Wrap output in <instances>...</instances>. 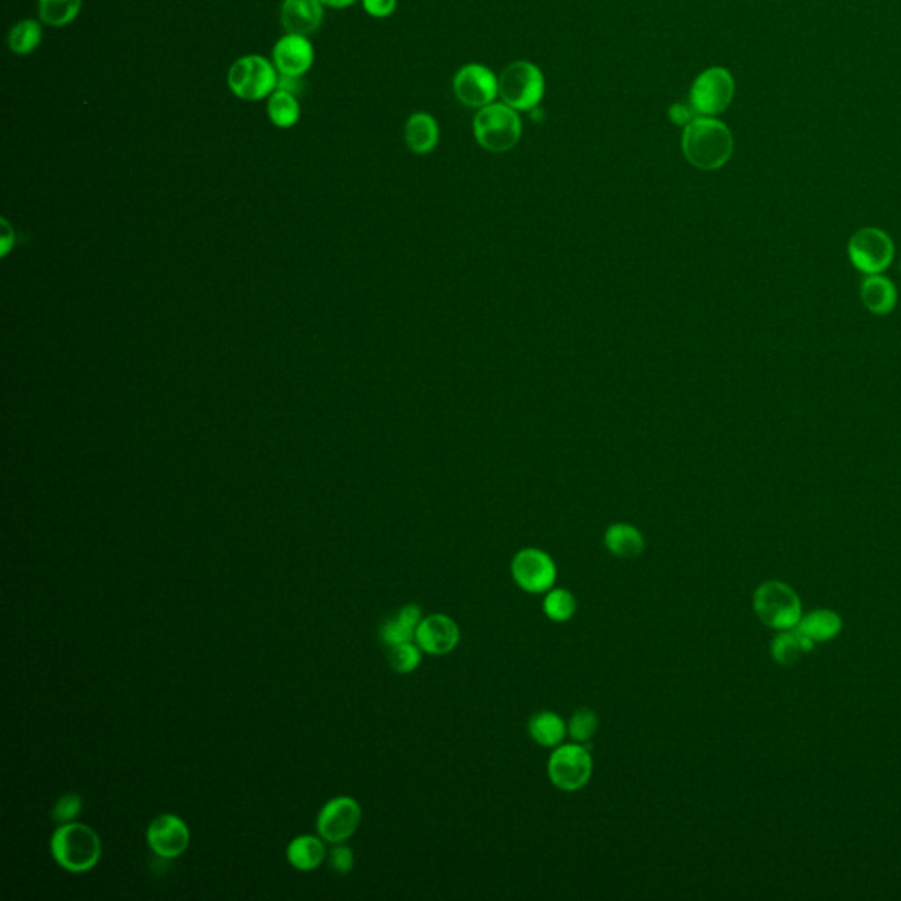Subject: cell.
Instances as JSON below:
<instances>
[{
    "label": "cell",
    "instance_id": "obj_1",
    "mask_svg": "<svg viewBox=\"0 0 901 901\" xmlns=\"http://www.w3.org/2000/svg\"><path fill=\"white\" fill-rule=\"evenodd\" d=\"M682 148L685 159L694 168L713 171L731 159L733 134L717 118L697 117L683 129Z\"/></svg>",
    "mask_w": 901,
    "mask_h": 901
},
{
    "label": "cell",
    "instance_id": "obj_2",
    "mask_svg": "<svg viewBox=\"0 0 901 901\" xmlns=\"http://www.w3.org/2000/svg\"><path fill=\"white\" fill-rule=\"evenodd\" d=\"M50 850L60 868L71 873H87L96 868L103 856V842L90 826L74 821L55 829Z\"/></svg>",
    "mask_w": 901,
    "mask_h": 901
},
{
    "label": "cell",
    "instance_id": "obj_3",
    "mask_svg": "<svg viewBox=\"0 0 901 901\" xmlns=\"http://www.w3.org/2000/svg\"><path fill=\"white\" fill-rule=\"evenodd\" d=\"M279 85V71L263 55H245L235 60L228 71V87L238 99L247 103L272 96Z\"/></svg>",
    "mask_w": 901,
    "mask_h": 901
},
{
    "label": "cell",
    "instance_id": "obj_4",
    "mask_svg": "<svg viewBox=\"0 0 901 901\" xmlns=\"http://www.w3.org/2000/svg\"><path fill=\"white\" fill-rule=\"evenodd\" d=\"M474 136L490 152H507L516 147L521 136V118L506 103H491L477 111Z\"/></svg>",
    "mask_w": 901,
    "mask_h": 901
},
{
    "label": "cell",
    "instance_id": "obj_5",
    "mask_svg": "<svg viewBox=\"0 0 901 901\" xmlns=\"http://www.w3.org/2000/svg\"><path fill=\"white\" fill-rule=\"evenodd\" d=\"M754 611L757 618L771 629H796L803 608L798 594L782 581H766L755 590Z\"/></svg>",
    "mask_w": 901,
    "mask_h": 901
},
{
    "label": "cell",
    "instance_id": "obj_6",
    "mask_svg": "<svg viewBox=\"0 0 901 901\" xmlns=\"http://www.w3.org/2000/svg\"><path fill=\"white\" fill-rule=\"evenodd\" d=\"M499 96L516 111L534 110L544 97L543 71L527 60L509 64L500 74Z\"/></svg>",
    "mask_w": 901,
    "mask_h": 901
},
{
    "label": "cell",
    "instance_id": "obj_7",
    "mask_svg": "<svg viewBox=\"0 0 901 901\" xmlns=\"http://www.w3.org/2000/svg\"><path fill=\"white\" fill-rule=\"evenodd\" d=\"M594 761L588 748L581 743L558 745L548 761L551 784L564 792H578L590 782Z\"/></svg>",
    "mask_w": 901,
    "mask_h": 901
},
{
    "label": "cell",
    "instance_id": "obj_8",
    "mask_svg": "<svg viewBox=\"0 0 901 901\" xmlns=\"http://www.w3.org/2000/svg\"><path fill=\"white\" fill-rule=\"evenodd\" d=\"M734 78L724 67H710L690 88V106L701 117H715L733 103Z\"/></svg>",
    "mask_w": 901,
    "mask_h": 901
},
{
    "label": "cell",
    "instance_id": "obj_9",
    "mask_svg": "<svg viewBox=\"0 0 901 901\" xmlns=\"http://www.w3.org/2000/svg\"><path fill=\"white\" fill-rule=\"evenodd\" d=\"M555 560L537 548H525L514 555L511 576L514 583L528 594H546L557 581Z\"/></svg>",
    "mask_w": 901,
    "mask_h": 901
},
{
    "label": "cell",
    "instance_id": "obj_10",
    "mask_svg": "<svg viewBox=\"0 0 901 901\" xmlns=\"http://www.w3.org/2000/svg\"><path fill=\"white\" fill-rule=\"evenodd\" d=\"M849 256L859 272L879 275L893 261V240L880 229H861L850 238Z\"/></svg>",
    "mask_w": 901,
    "mask_h": 901
},
{
    "label": "cell",
    "instance_id": "obj_11",
    "mask_svg": "<svg viewBox=\"0 0 901 901\" xmlns=\"http://www.w3.org/2000/svg\"><path fill=\"white\" fill-rule=\"evenodd\" d=\"M361 824V806L349 796L333 798L317 815V831L324 842L342 843L349 840Z\"/></svg>",
    "mask_w": 901,
    "mask_h": 901
},
{
    "label": "cell",
    "instance_id": "obj_12",
    "mask_svg": "<svg viewBox=\"0 0 901 901\" xmlns=\"http://www.w3.org/2000/svg\"><path fill=\"white\" fill-rule=\"evenodd\" d=\"M453 90L460 103L481 110L499 96V78L488 67L469 64L455 74Z\"/></svg>",
    "mask_w": 901,
    "mask_h": 901
},
{
    "label": "cell",
    "instance_id": "obj_13",
    "mask_svg": "<svg viewBox=\"0 0 901 901\" xmlns=\"http://www.w3.org/2000/svg\"><path fill=\"white\" fill-rule=\"evenodd\" d=\"M147 842L155 856L162 859H176L189 847L191 831L182 817L162 814L150 822Z\"/></svg>",
    "mask_w": 901,
    "mask_h": 901
},
{
    "label": "cell",
    "instance_id": "obj_14",
    "mask_svg": "<svg viewBox=\"0 0 901 901\" xmlns=\"http://www.w3.org/2000/svg\"><path fill=\"white\" fill-rule=\"evenodd\" d=\"M460 627L451 616L435 613L425 616L416 630V643L428 655H447L460 643Z\"/></svg>",
    "mask_w": 901,
    "mask_h": 901
},
{
    "label": "cell",
    "instance_id": "obj_15",
    "mask_svg": "<svg viewBox=\"0 0 901 901\" xmlns=\"http://www.w3.org/2000/svg\"><path fill=\"white\" fill-rule=\"evenodd\" d=\"M314 59V46L305 36L286 34L273 46V66L282 76H305L314 66Z\"/></svg>",
    "mask_w": 901,
    "mask_h": 901
},
{
    "label": "cell",
    "instance_id": "obj_16",
    "mask_svg": "<svg viewBox=\"0 0 901 901\" xmlns=\"http://www.w3.org/2000/svg\"><path fill=\"white\" fill-rule=\"evenodd\" d=\"M323 8L321 0H284L280 9V22L287 34L312 36L323 23Z\"/></svg>",
    "mask_w": 901,
    "mask_h": 901
},
{
    "label": "cell",
    "instance_id": "obj_17",
    "mask_svg": "<svg viewBox=\"0 0 901 901\" xmlns=\"http://www.w3.org/2000/svg\"><path fill=\"white\" fill-rule=\"evenodd\" d=\"M423 620L421 608L416 604H407L403 606L395 616L388 618L382 623L381 639L388 648H393L402 643H411L416 641V630Z\"/></svg>",
    "mask_w": 901,
    "mask_h": 901
},
{
    "label": "cell",
    "instance_id": "obj_18",
    "mask_svg": "<svg viewBox=\"0 0 901 901\" xmlns=\"http://www.w3.org/2000/svg\"><path fill=\"white\" fill-rule=\"evenodd\" d=\"M287 861L289 865L300 872H312L323 865L326 859V847L323 838L312 835L296 836L293 842L287 845Z\"/></svg>",
    "mask_w": 901,
    "mask_h": 901
},
{
    "label": "cell",
    "instance_id": "obj_19",
    "mask_svg": "<svg viewBox=\"0 0 901 901\" xmlns=\"http://www.w3.org/2000/svg\"><path fill=\"white\" fill-rule=\"evenodd\" d=\"M405 143L414 154H428L439 143V125L428 113H414L405 124Z\"/></svg>",
    "mask_w": 901,
    "mask_h": 901
},
{
    "label": "cell",
    "instance_id": "obj_20",
    "mask_svg": "<svg viewBox=\"0 0 901 901\" xmlns=\"http://www.w3.org/2000/svg\"><path fill=\"white\" fill-rule=\"evenodd\" d=\"M842 625V618L835 611L815 609L808 615L801 616L796 630L815 645V643H824V641L836 638L842 630Z\"/></svg>",
    "mask_w": 901,
    "mask_h": 901
},
{
    "label": "cell",
    "instance_id": "obj_21",
    "mask_svg": "<svg viewBox=\"0 0 901 901\" xmlns=\"http://www.w3.org/2000/svg\"><path fill=\"white\" fill-rule=\"evenodd\" d=\"M861 300L865 307L877 315H886L896 307V287L882 275H868L861 284Z\"/></svg>",
    "mask_w": 901,
    "mask_h": 901
},
{
    "label": "cell",
    "instance_id": "obj_22",
    "mask_svg": "<svg viewBox=\"0 0 901 901\" xmlns=\"http://www.w3.org/2000/svg\"><path fill=\"white\" fill-rule=\"evenodd\" d=\"M528 734L537 745L555 748L567 736V724L555 711H539L528 720Z\"/></svg>",
    "mask_w": 901,
    "mask_h": 901
},
{
    "label": "cell",
    "instance_id": "obj_23",
    "mask_svg": "<svg viewBox=\"0 0 901 901\" xmlns=\"http://www.w3.org/2000/svg\"><path fill=\"white\" fill-rule=\"evenodd\" d=\"M604 544L618 558H636L645 551V539L638 528L616 523L606 530Z\"/></svg>",
    "mask_w": 901,
    "mask_h": 901
},
{
    "label": "cell",
    "instance_id": "obj_24",
    "mask_svg": "<svg viewBox=\"0 0 901 901\" xmlns=\"http://www.w3.org/2000/svg\"><path fill=\"white\" fill-rule=\"evenodd\" d=\"M812 648L814 643L798 630H784L771 643V657L780 666H792Z\"/></svg>",
    "mask_w": 901,
    "mask_h": 901
},
{
    "label": "cell",
    "instance_id": "obj_25",
    "mask_svg": "<svg viewBox=\"0 0 901 901\" xmlns=\"http://www.w3.org/2000/svg\"><path fill=\"white\" fill-rule=\"evenodd\" d=\"M268 117L272 120L273 125H277L280 129H289L293 125L298 124L301 117V106L298 97L277 88L272 96L268 97Z\"/></svg>",
    "mask_w": 901,
    "mask_h": 901
},
{
    "label": "cell",
    "instance_id": "obj_26",
    "mask_svg": "<svg viewBox=\"0 0 901 901\" xmlns=\"http://www.w3.org/2000/svg\"><path fill=\"white\" fill-rule=\"evenodd\" d=\"M83 8V0H39L37 15L44 25L66 27L73 23Z\"/></svg>",
    "mask_w": 901,
    "mask_h": 901
},
{
    "label": "cell",
    "instance_id": "obj_27",
    "mask_svg": "<svg viewBox=\"0 0 901 901\" xmlns=\"http://www.w3.org/2000/svg\"><path fill=\"white\" fill-rule=\"evenodd\" d=\"M41 41H43V25L32 18L16 23L15 27L9 30V50L16 55L36 52Z\"/></svg>",
    "mask_w": 901,
    "mask_h": 901
},
{
    "label": "cell",
    "instance_id": "obj_28",
    "mask_svg": "<svg viewBox=\"0 0 901 901\" xmlns=\"http://www.w3.org/2000/svg\"><path fill=\"white\" fill-rule=\"evenodd\" d=\"M576 608H578L576 597L569 590L553 587L550 592H546L543 609L544 615L548 616L551 622H569L576 613Z\"/></svg>",
    "mask_w": 901,
    "mask_h": 901
},
{
    "label": "cell",
    "instance_id": "obj_29",
    "mask_svg": "<svg viewBox=\"0 0 901 901\" xmlns=\"http://www.w3.org/2000/svg\"><path fill=\"white\" fill-rule=\"evenodd\" d=\"M597 729H599V717L592 708H579L572 713L571 720L567 722V734L571 736L574 743H581V745H587L588 741L594 740Z\"/></svg>",
    "mask_w": 901,
    "mask_h": 901
},
{
    "label": "cell",
    "instance_id": "obj_30",
    "mask_svg": "<svg viewBox=\"0 0 901 901\" xmlns=\"http://www.w3.org/2000/svg\"><path fill=\"white\" fill-rule=\"evenodd\" d=\"M421 653L423 650L419 648L416 641L393 646V648H389V666L393 667V671L398 674L412 673L421 664Z\"/></svg>",
    "mask_w": 901,
    "mask_h": 901
},
{
    "label": "cell",
    "instance_id": "obj_31",
    "mask_svg": "<svg viewBox=\"0 0 901 901\" xmlns=\"http://www.w3.org/2000/svg\"><path fill=\"white\" fill-rule=\"evenodd\" d=\"M81 810H83V799H81L80 794L69 792V794H64L53 806L52 819L59 826L69 824V822H74L78 819Z\"/></svg>",
    "mask_w": 901,
    "mask_h": 901
},
{
    "label": "cell",
    "instance_id": "obj_32",
    "mask_svg": "<svg viewBox=\"0 0 901 901\" xmlns=\"http://www.w3.org/2000/svg\"><path fill=\"white\" fill-rule=\"evenodd\" d=\"M328 861H330L333 872L338 875H347L354 868V852L349 845H344V842L335 843V847L331 849L330 856H328Z\"/></svg>",
    "mask_w": 901,
    "mask_h": 901
},
{
    "label": "cell",
    "instance_id": "obj_33",
    "mask_svg": "<svg viewBox=\"0 0 901 901\" xmlns=\"http://www.w3.org/2000/svg\"><path fill=\"white\" fill-rule=\"evenodd\" d=\"M363 8L372 18H388L396 9V0H361Z\"/></svg>",
    "mask_w": 901,
    "mask_h": 901
},
{
    "label": "cell",
    "instance_id": "obj_34",
    "mask_svg": "<svg viewBox=\"0 0 901 901\" xmlns=\"http://www.w3.org/2000/svg\"><path fill=\"white\" fill-rule=\"evenodd\" d=\"M692 113H696V111L692 110V106H685V104H673L669 108V118L678 125L690 124L694 120Z\"/></svg>",
    "mask_w": 901,
    "mask_h": 901
},
{
    "label": "cell",
    "instance_id": "obj_35",
    "mask_svg": "<svg viewBox=\"0 0 901 901\" xmlns=\"http://www.w3.org/2000/svg\"><path fill=\"white\" fill-rule=\"evenodd\" d=\"M321 2H323V6H328V8L345 9L354 6L358 0H321Z\"/></svg>",
    "mask_w": 901,
    "mask_h": 901
},
{
    "label": "cell",
    "instance_id": "obj_36",
    "mask_svg": "<svg viewBox=\"0 0 901 901\" xmlns=\"http://www.w3.org/2000/svg\"><path fill=\"white\" fill-rule=\"evenodd\" d=\"M4 228H6V231H4V235H2V254H4V256H6V254H8V249H9V226H8V222H4Z\"/></svg>",
    "mask_w": 901,
    "mask_h": 901
},
{
    "label": "cell",
    "instance_id": "obj_37",
    "mask_svg": "<svg viewBox=\"0 0 901 901\" xmlns=\"http://www.w3.org/2000/svg\"><path fill=\"white\" fill-rule=\"evenodd\" d=\"M900 268H901V266H900Z\"/></svg>",
    "mask_w": 901,
    "mask_h": 901
}]
</instances>
